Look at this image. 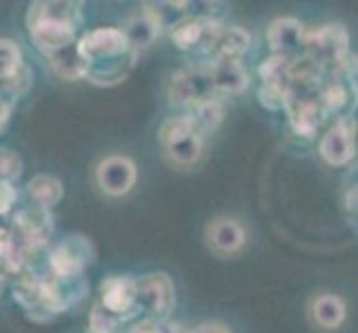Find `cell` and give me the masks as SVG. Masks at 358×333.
<instances>
[{"label": "cell", "mask_w": 358, "mask_h": 333, "mask_svg": "<svg viewBox=\"0 0 358 333\" xmlns=\"http://www.w3.org/2000/svg\"><path fill=\"white\" fill-rule=\"evenodd\" d=\"M11 103H7V101H0V129H3L5 125H7V120H9V116H11Z\"/></svg>", "instance_id": "cell-34"}, {"label": "cell", "mask_w": 358, "mask_h": 333, "mask_svg": "<svg viewBox=\"0 0 358 333\" xmlns=\"http://www.w3.org/2000/svg\"><path fill=\"white\" fill-rule=\"evenodd\" d=\"M348 316V304L336 293H320L312 302V320L327 331H334L345 323Z\"/></svg>", "instance_id": "cell-22"}, {"label": "cell", "mask_w": 358, "mask_h": 333, "mask_svg": "<svg viewBox=\"0 0 358 333\" xmlns=\"http://www.w3.org/2000/svg\"><path fill=\"white\" fill-rule=\"evenodd\" d=\"M345 207H348V212H356V187L348 191V200H345Z\"/></svg>", "instance_id": "cell-35"}, {"label": "cell", "mask_w": 358, "mask_h": 333, "mask_svg": "<svg viewBox=\"0 0 358 333\" xmlns=\"http://www.w3.org/2000/svg\"><path fill=\"white\" fill-rule=\"evenodd\" d=\"M285 111H287L292 129L299 135H305V138H314L318 133V127L323 125V120H325V111L320 109L316 96L303 98V101H289Z\"/></svg>", "instance_id": "cell-16"}, {"label": "cell", "mask_w": 358, "mask_h": 333, "mask_svg": "<svg viewBox=\"0 0 358 333\" xmlns=\"http://www.w3.org/2000/svg\"><path fill=\"white\" fill-rule=\"evenodd\" d=\"M207 76L212 80V87L216 94L238 96L250 87V71L245 69L241 58H218L212 60L207 67Z\"/></svg>", "instance_id": "cell-11"}, {"label": "cell", "mask_w": 358, "mask_h": 333, "mask_svg": "<svg viewBox=\"0 0 358 333\" xmlns=\"http://www.w3.org/2000/svg\"><path fill=\"white\" fill-rule=\"evenodd\" d=\"M136 178H138V169L127 156H107L96 167V184L109 198L127 195L134 189Z\"/></svg>", "instance_id": "cell-6"}, {"label": "cell", "mask_w": 358, "mask_h": 333, "mask_svg": "<svg viewBox=\"0 0 358 333\" xmlns=\"http://www.w3.org/2000/svg\"><path fill=\"white\" fill-rule=\"evenodd\" d=\"M78 45V52L85 58V63L92 65L98 63V60H109V58H116L120 54L129 52L127 40L122 31L118 27H98L92 29L85 36L76 40Z\"/></svg>", "instance_id": "cell-8"}, {"label": "cell", "mask_w": 358, "mask_h": 333, "mask_svg": "<svg viewBox=\"0 0 358 333\" xmlns=\"http://www.w3.org/2000/svg\"><path fill=\"white\" fill-rule=\"evenodd\" d=\"M207 246L216 256H234L247 244V231L236 218H214L205 229Z\"/></svg>", "instance_id": "cell-10"}, {"label": "cell", "mask_w": 358, "mask_h": 333, "mask_svg": "<svg viewBox=\"0 0 358 333\" xmlns=\"http://www.w3.org/2000/svg\"><path fill=\"white\" fill-rule=\"evenodd\" d=\"M125 333H182V327L171 323V320H154V318H145L141 323H136L129 327Z\"/></svg>", "instance_id": "cell-29"}, {"label": "cell", "mask_w": 358, "mask_h": 333, "mask_svg": "<svg viewBox=\"0 0 358 333\" xmlns=\"http://www.w3.org/2000/svg\"><path fill=\"white\" fill-rule=\"evenodd\" d=\"M252 47V34L245 27L238 24H231V27H220L216 40L209 49V60H218V58H241L247 49Z\"/></svg>", "instance_id": "cell-18"}, {"label": "cell", "mask_w": 358, "mask_h": 333, "mask_svg": "<svg viewBox=\"0 0 358 333\" xmlns=\"http://www.w3.org/2000/svg\"><path fill=\"white\" fill-rule=\"evenodd\" d=\"M294 58L271 54L267 60H263L258 73H261L263 82H278V84H289V65Z\"/></svg>", "instance_id": "cell-24"}, {"label": "cell", "mask_w": 358, "mask_h": 333, "mask_svg": "<svg viewBox=\"0 0 358 333\" xmlns=\"http://www.w3.org/2000/svg\"><path fill=\"white\" fill-rule=\"evenodd\" d=\"M303 56L323 69L325 76H341L350 65V34L343 24H323L305 34Z\"/></svg>", "instance_id": "cell-1"}, {"label": "cell", "mask_w": 358, "mask_h": 333, "mask_svg": "<svg viewBox=\"0 0 358 333\" xmlns=\"http://www.w3.org/2000/svg\"><path fill=\"white\" fill-rule=\"evenodd\" d=\"M27 193L36 202V207H43V209H49V212H52V207H56L60 200H63L65 187L58 178L38 174L27 182Z\"/></svg>", "instance_id": "cell-23"}, {"label": "cell", "mask_w": 358, "mask_h": 333, "mask_svg": "<svg viewBox=\"0 0 358 333\" xmlns=\"http://www.w3.org/2000/svg\"><path fill=\"white\" fill-rule=\"evenodd\" d=\"M194 131L201 135L203 140H207L209 135L216 133L223 125V118H225V107L218 98H207V101L194 105L192 109H187V114Z\"/></svg>", "instance_id": "cell-19"}, {"label": "cell", "mask_w": 358, "mask_h": 333, "mask_svg": "<svg viewBox=\"0 0 358 333\" xmlns=\"http://www.w3.org/2000/svg\"><path fill=\"white\" fill-rule=\"evenodd\" d=\"M169 105L171 107H182V109H192L194 105H199L207 98H216V91L212 87V80H209L205 67H189V69H180L176 73H171L169 80Z\"/></svg>", "instance_id": "cell-5"}, {"label": "cell", "mask_w": 358, "mask_h": 333, "mask_svg": "<svg viewBox=\"0 0 358 333\" xmlns=\"http://www.w3.org/2000/svg\"><path fill=\"white\" fill-rule=\"evenodd\" d=\"M120 31H122V36H125L127 47L138 56H141V52H145V49H150L160 36L158 24L152 20V16H147L143 9L122 24Z\"/></svg>", "instance_id": "cell-20"}, {"label": "cell", "mask_w": 358, "mask_h": 333, "mask_svg": "<svg viewBox=\"0 0 358 333\" xmlns=\"http://www.w3.org/2000/svg\"><path fill=\"white\" fill-rule=\"evenodd\" d=\"M194 333H231V331L220 323H203L201 327L194 329Z\"/></svg>", "instance_id": "cell-32"}, {"label": "cell", "mask_w": 358, "mask_h": 333, "mask_svg": "<svg viewBox=\"0 0 358 333\" xmlns=\"http://www.w3.org/2000/svg\"><path fill=\"white\" fill-rule=\"evenodd\" d=\"M158 140L174 165L192 167L201 160L205 151V140L194 131L187 116H174L163 122Z\"/></svg>", "instance_id": "cell-2"}, {"label": "cell", "mask_w": 358, "mask_h": 333, "mask_svg": "<svg viewBox=\"0 0 358 333\" xmlns=\"http://www.w3.org/2000/svg\"><path fill=\"white\" fill-rule=\"evenodd\" d=\"M136 287V311L147 318L167 320L176 306V287L167 274H145L134 278Z\"/></svg>", "instance_id": "cell-3"}, {"label": "cell", "mask_w": 358, "mask_h": 333, "mask_svg": "<svg viewBox=\"0 0 358 333\" xmlns=\"http://www.w3.org/2000/svg\"><path fill=\"white\" fill-rule=\"evenodd\" d=\"M94 260V246L87 238L71 236L56 244L47 260V271L56 278L83 276L87 265Z\"/></svg>", "instance_id": "cell-4"}, {"label": "cell", "mask_w": 358, "mask_h": 333, "mask_svg": "<svg viewBox=\"0 0 358 333\" xmlns=\"http://www.w3.org/2000/svg\"><path fill=\"white\" fill-rule=\"evenodd\" d=\"M27 20H56L78 29L83 22V3H69V0L34 3L27 11Z\"/></svg>", "instance_id": "cell-17"}, {"label": "cell", "mask_w": 358, "mask_h": 333, "mask_svg": "<svg viewBox=\"0 0 358 333\" xmlns=\"http://www.w3.org/2000/svg\"><path fill=\"white\" fill-rule=\"evenodd\" d=\"M136 60H138V54L131 52V49L116 58L98 60V63L87 65V78L85 80H90L96 87H114V84L127 80L136 67Z\"/></svg>", "instance_id": "cell-15"}, {"label": "cell", "mask_w": 358, "mask_h": 333, "mask_svg": "<svg viewBox=\"0 0 358 333\" xmlns=\"http://www.w3.org/2000/svg\"><path fill=\"white\" fill-rule=\"evenodd\" d=\"M320 158L331 167H345L354 158L356 145H354V129L348 120H338L331 125L327 133L320 138L318 145Z\"/></svg>", "instance_id": "cell-12"}, {"label": "cell", "mask_w": 358, "mask_h": 333, "mask_svg": "<svg viewBox=\"0 0 358 333\" xmlns=\"http://www.w3.org/2000/svg\"><path fill=\"white\" fill-rule=\"evenodd\" d=\"M22 174V160L18 154L9 149H0V180L11 182Z\"/></svg>", "instance_id": "cell-30"}, {"label": "cell", "mask_w": 358, "mask_h": 333, "mask_svg": "<svg viewBox=\"0 0 358 333\" xmlns=\"http://www.w3.org/2000/svg\"><path fill=\"white\" fill-rule=\"evenodd\" d=\"M98 304L105 311L122 318L125 323L138 318L141 313L136 311V287L134 278L129 276H109L101 282V300Z\"/></svg>", "instance_id": "cell-9"}, {"label": "cell", "mask_w": 358, "mask_h": 333, "mask_svg": "<svg viewBox=\"0 0 358 333\" xmlns=\"http://www.w3.org/2000/svg\"><path fill=\"white\" fill-rule=\"evenodd\" d=\"M29 38L45 56L58 52L76 40V29L56 20H27Z\"/></svg>", "instance_id": "cell-14"}, {"label": "cell", "mask_w": 358, "mask_h": 333, "mask_svg": "<svg viewBox=\"0 0 358 333\" xmlns=\"http://www.w3.org/2000/svg\"><path fill=\"white\" fill-rule=\"evenodd\" d=\"M3 291H5V278L0 276V295H3Z\"/></svg>", "instance_id": "cell-36"}, {"label": "cell", "mask_w": 358, "mask_h": 333, "mask_svg": "<svg viewBox=\"0 0 358 333\" xmlns=\"http://www.w3.org/2000/svg\"><path fill=\"white\" fill-rule=\"evenodd\" d=\"M22 65L24 63H22L20 47L9 38H0V84L9 80L14 73H18Z\"/></svg>", "instance_id": "cell-25"}, {"label": "cell", "mask_w": 358, "mask_h": 333, "mask_svg": "<svg viewBox=\"0 0 358 333\" xmlns=\"http://www.w3.org/2000/svg\"><path fill=\"white\" fill-rule=\"evenodd\" d=\"M47 63L56 76L63 80H85L87 78V63H85V58L80 56L76 40L63 49H58L54 54H49Z\"/></svg>", "instance_id": "cell-21"}, {"label": "cell", "mask_w": 358, "mask_h": 333, "mask_svg": "<svg viewBox=\"0 0 358 333\" xmlns=\"http://www.w3.org/2000/svg\"><path fill=\"white\" fill-rule=\"evenodd\" d=\"M16 200H18V191L14 184L0 180V216L9 214L11 209H14Z\"/></svg>", "instance_id": "cell-31"}, {"label": "cell", "mask_w": 358, "mask_h": 333, "mask_svg": "<svg viewBox=\"0 0 358 333\" xmlns=\"http://www.w3.org/2000/svg\"><path fill=\"white\" fill-rule=\"evenodd\" d=\"M289 101V84L278 82H263L258 89V103L269 111H282Z\"/></svg>", "instance_id": "cell-26"}, {"label": "cell", "mask_w": 358, "mask_h": 333, "mask_svg": "<svg viewBox=\"0 0 358 333\" xmlns=\"http://www.w3.org/2000/svg\"><path fill=\"white\" fill-rule=\"evenodd\" d=\"M122 325H127L125 320L105 311L101 304H94L90 311V333H118Z\"/></svg>", "instance_id": "cell-28"}, {"label": "cell", "mask_w": 358, "mask_h": 333, "mask_svg": "<svg viewBox=\"0 0 358 333\" xmlns=\"http://www.w3.org/2000/svg\"><path fill=\"white\" fill-rule=\"evenodd\" d=\"M316 101L325 114H336V111H341L345 103H348V91H345V87L338 80H331L325 87H320Z\"/></svg>", "instance_id": "cell-27"}, {"label": "cell", "mask_w": 358, "mask_h": 333, "mask_svg": "<svg viewBox=\"0 0 358 333\" xmlns=\"http://www.w3.org/2000/svg\"><path fill=\"white\" fill-rule=\"evenodd\" d=\"M14 242V233H11L9 229L0 227V258L5 256V251L9 249V244Z\"/></svg>", "instance_id": "cell-33"}, {"label": "cell", "mask_w": 358, "mask_h": 333, "mask_svg": "<svg viewBox=\"0 0 358 333\" xmlns=\"http://www.w3.org/2000/svg\"><path fill=\"white\" fill-rule=\"evenodd\" d=\"M16 236L24 242V246L31 253H38L43 246L52 238L54 231V218L49 209L43 207H24L20 212H16Z\"/></svg>", "instance_id": "cell-7"}, {"label": "cell", "mask_w": 358, "mask_h": 333, "mask_svg": "<svg viewBox=\"0 0 358 333\" xmlns=\"http://www.w3.org/2000/svg\"><path fill=\"white\" fill-rule=\"evenodd\" d=\"M305 27L296 18H276L267 29V45L274 54L299 58L303 56L305 45Z\"/></svg>", "instance_id": "cell-13"}]
</instances>
